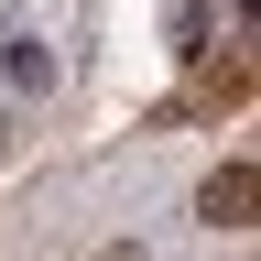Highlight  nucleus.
<instances>
[{
  "label": "nucleus",
  "instance_id": "1",
  "mask_svg": "<svg viewBox=\"0 0 261 261\" xmlns=\"http://www.w3.org/2000/svg\"><path fill=\"white\" fill-rule=\"evenodd\" d=\"M207 218H218V228H250V163L207 174Z\"/></svg>",
  "mask_w": 261,
  "mask_h": 261
}]
</instances>
